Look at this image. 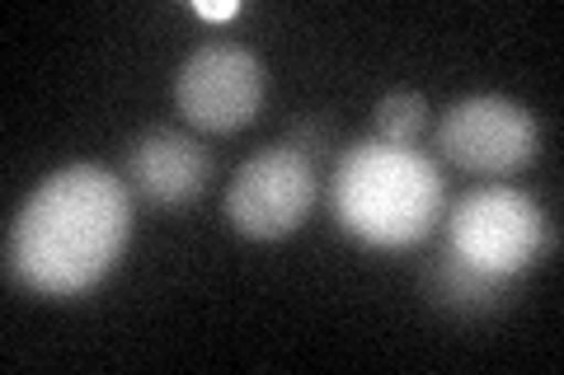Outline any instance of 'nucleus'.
I'll return each mask as SVG.
<instances>
[{
	"mask_svg": "<svg viewBox=\"0 0 564 375\" xmlns=\"http://www.w3.org/2000/svg\"><path fill=\"white\" fill-rule=\"evenodd\" d=\"M263 103V66L245 43H203L174 76V109L188 128L231 136L250 128Z\"/></svg>",
	"mask_w": 564,
	"mask_h": 375,
	"instance_id": "obj_5",
	"label": "nucleus"
},
{
	"mask_svg": "<svg viewBox=\"0 0 564 375\" xmlns=\"http://www.w3.org/2000/svg\"><path fill=\"white\" fill-rule=\"evenodd\" d=\"M198 14L203 20H236L240 0H198Z\"/></svg>",
	"mask_w": 564,
	"mask_h": 375,
	"instance_id": "obj_11",
	"label": "nucleus"
},
{
	"mask_svg": "<svg viewBox=\"0 0 564 375\" xmlns=\"http://www.w3.org/2000/svg\"><path fill=\"white\" fill-rule=\"evenodd\" d=\"M377 141H391V146H414V141L429 132V99L414 95V89H395L377 103Z\"/></svg>",
	"mask_w": 564,
	"mask_h": 375,
	"instance_id": "obj_9",
	"label": "nucleus"
},
{
	"mask_svg": "<svg viewBox=\"0 0 564 375\" xmlns=\"http://www.w3.org/2000/svg\"><path fill=\"white\" fill-rule=\"evenodd\" d=\"M212 155L184 132L151 128L128 146V184L155 207H184L207 188Z\"/></svg>",
	"mask_w": 564,
	"mask_h": 375,
	"instance_id": "obj_7",
	"label": "nucleus"
},
{
	"mask_svg": "<svg viewBox=\"0 0 564 375\" xmlns=\"http://www.w3.org/2000/svg\"><path fill=\"white\" fill-rule=\"evenodd\" d=\"M132 240V188L104 165H66L33 188L10 225V273L39 296L95 291Z\"/></svg>",
	"mask_w": 564,
	"mask_h": 375,
	"instance_id": "obj_1",
	"label": "nucleus"
},
{
	"mask_svg": "<svg viewBox=\"0 0 564 375\" xmlns=\"http://www.w3.org/2000/svg\"><path fill=\"white\" fill-rule=\"evenodd\" d=\"M443 249L475 273L508 282L545 249V217L518 188H475L452 207Z\"/></svg>",
	"mask_w": 564,
	"mask_h": 375,
	"instance_id": "obj_3",
	"label": "nucleus"
},
{
	"mask_svg": "<svg viewBox=\"0 0 564 375\" xmlns=\"http://www.w3.org/2000/svg\"><path fill=\"white\" fill-rule=\"evenodd\" d=\"M288 146H292V151H302V155H311V151H325V146H329V132L321 128V122H302V128L292 132Z\"/></svg>",
	"mask_w": 564,
	"mask_h": 375,
	"instance_id": "obj_10",
	"label": "nucleus"
},
{
	"mask_svg": "<svg viewBox=\"0 0 564 375\" xmlns=\"http://www.w3.org/2000/svg\"><path fill=\"white\" fill-rule=\"evenodd\" d=\"M321 202V174L311 155L292 146H263L236 169L226 188V217L245 240H288Z\"/></svg>",
	"mask_w": 564,
	"mask_h": 375,
	"instance_id": "obj_4",
	"label": "nucleus"
},
{
	"mask_svg": "<svg viewBox=\"0 0 564 375\" xmlns=\"http://www.w3.org/2000/svg\"><path fill=\"white\" fill-rule=\"evenodd\" d=\"M443 174L429 155L391 141L352 146L329 178V207L344 235L372 249H410L429 240L443 211Z\"/></svg>",
	"mask_w": 564,
	"mask_h": 375,
	"instance_id": "obj_2",
	"label": "nucleus"
},
{
	"mask_svg": "<svg viewBox=\"0 0 564 375\" xmlns=\"http://www.w3.org/2000/svg\"><path fill=\"white\" fill-rule=\"evenodd\" d=\"M536 146H541L536 118L503 95L462 99L437 122V151L466 174H485V178L518 174L536 159Z\"/></svg>",
	"mask_w": 564,
	"mask_h": 375,
	"instance_id": "obj_6",
	"label": "nucleus"
},
{
	"mask_svg": "<svg viewBox=\"0 0 564 375\" xmlns=\"http://www.w3.org/2000/svg\"><path fill=\"white\" fill-rule=\"evenodd\" d=\"M503 287L508 282L475 273V267H466L456 254H447V249L437 254L433 273H429V291L452 310H485V306H494V300L503 296Z\"/></svg>",
	"mask_w": 564,
	"mask_h": 375,
	"instance_id": "obj_8",
	"label": "nucleus"
}]
</instances>
